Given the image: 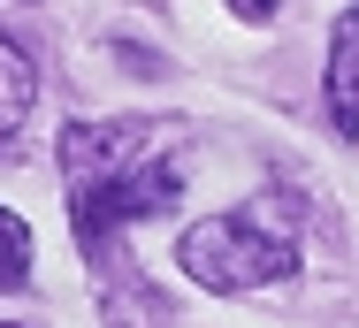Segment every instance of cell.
I'll use <instances>...</instances> for the list:
<instances>
[{
    "label": "cell",
    "instance_id": "4",
    "mask_svg": "<svg viewBox=\"0 0 359 328\" xmlns=\"http://www.w3.org/2000/svg\"><path fill=\"white\" fill-rule=\"evenodd\" d=\"M31 100H39V69L31 54L0 31V160L23 145V123H31Z\"/></svg>",
    "mask_w": 359,
    "mask_h": 328
},
{
    "label": "cell",
    "instance_id": "6",
    "mask_svg": "<svg viewBox=\"0 0 359 328\" xmlns=\"http://www.w3.org/2000/svg\"><path fill=\"white\" fill-rule=\"evenodd\" d=\"M229 15H245V23H276V0H229Z\"/></svg>",
    "mask_w": 359,
    "mask_h": 328
},
{
    "label": "cell",
    "instance_id": "2",
    "mask_svg": "<svg viewBox=\"0 0 359 328\" xmlns=\"http://www.w3.org/2000/svg\"><path fill=\"white\" fill-rule=\"evenodd\" d=\"M176 260H184V275H191L199 290H222V298L283 282L290 267H298L290 198H252V206H237V214H215V221L184 229Z\"/></svg>",
    "mask_w": 359,
    "mask_h": 328
},
{
    "label": "cell",
    "instance_id": "5",
    "mask_svg": "<svg viewBox=\"0 0 359 328\" xmlns=\"http://www.w3.org/2000/svg\"><path fill=\"white\" fill-rule=\"evenodd\" d=\"M23 282H31V221L0 206V290H23Z\"/></svg>",
    "mask_w": 359,
    "mask_h": 328
},
{
    "label": "cell",
    "instance_id": "1",
    "mask_svg": "<svg viewBox=\"0 0 359 328\" xmlns=\"http://www.w3.org/2000/svg\"><path fill=\"white\" fill-rule=\"evenodd\" d=\"M62 184H69V221L84 252H107L115 229L153 221L184 198V168L161 145L145 115H92L62 130Z\"/></svg>",
    "mask_w": 359,
    "mask_h": 328
},
{
    "label": "cell",
    "instance_id": "3",
    "mask_svg": "<svg viewBox=\"0 0 359 328\" xmlns=\"http://www.w3.org/2000/svg\"><path fill=\"white\" fill-rule=\"evenodd\" d=\"M321 92H329V123H337V137H359V0L337 15V31H329Z\"/></svg>",
    "mask_w": 359,
    "mask_h": 328
},
{
    "label": "cell",
    "instance_id": "7",
    "mask_svg": "<svg viewBox=\"0 0 359 328\" xmlns=\"http://www.w3.org/2000/svg\"><path fill=\"white\" fill-rule=\"evenodd\" d=\"M0 328H15V321H0Z\"/></svg>",
    "mask_w": 359,
    "mask_h": 328
}]
</instances>
